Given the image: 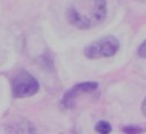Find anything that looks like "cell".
<instances>
[{
	"mask_svg": "<svg viewBox=\"0 0 146 134\" xmlns=\"http://www.w3.org/2000/svg\"><path fill=\"white\" fill-rule=\"evenodd\" d=\"M106 0H74L67 9V19L78 29H90L106 18Z\"/></svg>",
	"mask_w": 146,
	"mask_h": 134,
	"instance_id": "6da1fadb",
	"label": "cell"
},
{
	"mask_svg": "<svg viewBox=\"0 0 146 134\" xmlns=\"http://www.w3.org/2000/svg\"><path fill=\"white\" fill-rule=\"evenodd\" d=\"M120 43L117 38L112 35L104 36L98 39L84 48V55L90 59L102 58V57H112L119 50Z\"/></svg>",
	"mask_w": 146,
	"mask_h": 134,
	"instance_id": "7a4b0ae2",
	"label": "cell"
},
{
	"mask_svg": "<svg viewBox=\"0 0 146 134\" xmlns=\"http://www.w3.org/2000/svg\"><path fill=\"white\" fill-rule=\"evenodd\" d=\"M40 89V84L27 71H20L12 81V93L14 98H25L34 96Z\"/></svg>",
	"mask_w": 146,
	"mask_h": 134,
	"instance_id": "3957f363",
	"label": "cell"
},
{
	"mask_svg": "<svg viewBox=\"0 0 146 134\" xmlns=\"http://www.w3.org/2000/svg\"><path fill=\"white\" fill-rule=\"evenodd\" d=\"M98 89V84L96 82H84V83H80L75 86H72L69 91L66 92L64 97H63V105L66 107H72L75 105V102L78 97L83 93H91L94 91H96Z\"/></svg>",
	"mask_w": 146,
	"mask_h": 134,
	"instance_id": "277c9868",
	"label": "cell"
},
{
	"mask_svg": "<svg viewBox=\"0 0 146 134\" xmlns=\"http://www.w3.org/2000/svg\"><path fill=\"white\" fill-rule=\"evenodd\" d=\"M95 131L98 132V133H102V134H108L112 131V127L110 125V123H108L105 120H102V121H98L95 126Z\"/></svg>",
	"mask_w": 146,
	"mask_h": 134,
	"instance_id": "5b68a950",
	"label": "cell"
},
{
	"mask_svg": "<svg viewBox=\"0 0 146 134\" xmlns=\"http://www.w3.org/2000/svg\"><path fill=\"white\" fill-rule=\"evenodd\" d=\"M124 133H127V134H136V133H140L144 131V128H141L140 126L138 125H129V126H125L121 128Z\"/></svg>",
	"mask_w": 146,
	"mask_h": 134,
	"instance_id": "8992f818",
	"label": "cell"
},
{
	"mask_svg": "<svg viewBox=\"0 0 146 134\" xmlns=\"http://www.w3.org/2000/svg\"><path fill=\"white\" fill-rule=\"evenodd\" d=\"M138 55L143 58H146V40L139 46L138 48Z\"/></svg>",
	"mask_w": 146,
	"mask_h": 134,
	"instance_id": "52a82bcc",
	"label": "cell"
},
{
	"mask_svg": "<svg viewBox=\"0 0 146 134\" xmlns=\"http://www.w3.org/2000/svg\"><path fill=\"white\" fill-rule=\"evenodd\" d=\"M141 112L146 117V98L143 100V104H141Z\"/></svg>",
	"mask_w": 146,
	"mask_h": 134,
	"instance_id": "ba28073f",
	"label": "cell"
}]
</instances>
